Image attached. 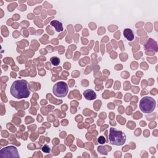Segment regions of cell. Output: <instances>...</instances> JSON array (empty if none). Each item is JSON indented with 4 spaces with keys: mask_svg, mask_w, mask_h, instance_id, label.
I'll list each match as a JSON object with an SVG mask.
<instances>
[{
    "mask_svg": "<svg viewBox=\"0 0 158 158\" xmlns=\"http://www.w3.org/2000/svg\"><path fill=\"white\" fill-rule=\"evenodd\" d=\"M124 36L129 41H132L134 39V34L130 28H125L124 30Z\"/></svg>",
    "mask_w": 158,
    "mask_h": 158,
    "instance_id": "52a82bcc",
    "label": "cell"
},
{
    "mask_svg": "<svg viewBox=\"0 0 158 158\" xmlns=\"http://www.w3.org/2000/svg\"><path fill=\"white\" fill-rule=\"evenodd\" d=\"M51 25L53 27L55 28L56 30L58 32H61V31H63V27H62V24L61 22H59L58 20H52L51 22L50 23Z\"/></svg>",
    "mask_w": 158,
    "mask_h": 158,
    "instance_id": "ba28073f",
    "label": "cell"
},
{
    "mask_svg": "<svg viewBox=\"0 0 158 158\" xmlns=\"http://www.w3.org/2000/svg\"><path fill=\"white\" fill-rule=\"evenodd\" d=\"M106 139H105V137L104 136H99V138L98 139V143L101 144V145H103L105 143H106Z\"/></svg>",
    "mask_w": 158,
    "mask_h": 158,
    "instance_id": "8fae6325",
    "label": "cell"
},
{
    "mask_svg": "<svg viewBox=\"0 0 158 158\" xmlns=\"http://www.w3.org/2000/svg\"><path fill=\"white\" fill-rule=\"evenodd\" d=\"M50 61L51 62V64L52 65H53V66H58L59 64V63H60V59H59V58H58L56 56H53V57L51 58Z\"/></svg>",
    "mask_w": 158,
    "mask_h": 158,
    "instance_id": "9c48e42d",
    "label": "cell"
},
{
    "mask_svg": "<svg viewBox=\"0 0 158 158\" xmlns=\"http://www.w3.org/2000/svg\"><path fill=\"white\" fill-rule=\"evenodd\" d=\"M83 96L87 100H93L97 98V94L95 93L93 90H87L84 91L83 92Z\"/></svg>",
    "mask_w": 158,
    "mask_h": 158,
    "instance_id": "8992f818",
    "label": "cell"
},
{
    "mask_svg": "<svg viewBox=\"0 0 158 158\" xmlns=\"http://www.w3.org/2000/svg\"><path fill=\"white\" fill-rule=\"evenodd\" d=\"M109 140L111 145L122 146L125 143L126 135L121 130H118L111 127L109 130Z\"/></svg>",
    "mask_w": 158,
    "mask_h": 158,
    "instance_id": "7a4b0ae2",
    "label": "cell"
},
{
    "mask_svg": "<svg viewBox=\"0 0 158 158\" xmlns=\"http://www.w3.org/2000/svg\"><path fill=\"white\" fill-rule=\"evenodd\" d=\"M41 150H42V151H43V152L45 153H49V152L51 151L49 146L48 145H45L43 147H42Z\"/></svg>",
    "mask_w": 158,
    "mask_h": 158,
    "instance_id": "30bf717a",
    "label": "cell"
},
{
    "mask_svg": "<svg viewBox=\"0 0 158 158\" xmlns=\"http://www.w3.org/2000/svg\"><path fill=\"white\" fill-rule=\"evenodd\" d=\"M1 157H20L17 149L15 146H9L4 148L0 151Z\"/></svg>",
    "mask_w": 158,
    "mask_h": 158,
    "instance_id": "5b68a950",
    "label": "cell"
},
{
    "mask_svg": "<svg viewBox=\"0 0 158 158\" xmlns=\"http://www.w3.org/2000/svg\"><path fill=\"white\" fill-rule=\"evenodd\" d=\"M139 107L140 110L144 113H151L155 109L156 101L150 97H144L140 101Z\"/></svg>",
    "mask_w": 158,
    "mask_h": 158,
    "instance_id": "3957f363",
    "label": "cell"
},
{
    "mask_svg": "<svg viewBox=\"0 0 158 158\" xmlns=\"http://www.w3.org/2000/svg\"><path fill=\"white\" fill-rule=\"evenodd\" d=\"M11 95L17 99L27 98L30 95L28 82L25 80L14 81L10 88Z\"/></svg>",
    "mask_w": 158,
    "mask_h": 158,
    "instance_id": "6da1fadb",
    "label": "cell"
},
{
    "mask_svg": "<svg viewBox=\"0 0 158 158\" xmlns=\"http://www.w3.org/2000/svg\"><path fill=\"white\" fill-rule=\"evenodd\" d=\"M52 91L55 95L58 97H64L69 91L68 86L64 82H59L53 86Z\"/></svg>",
    "mask_w": 158,
    "mask_h": 158,
    "instance_id": "277c9868",
    "label": "cell"
}]
</instances>
